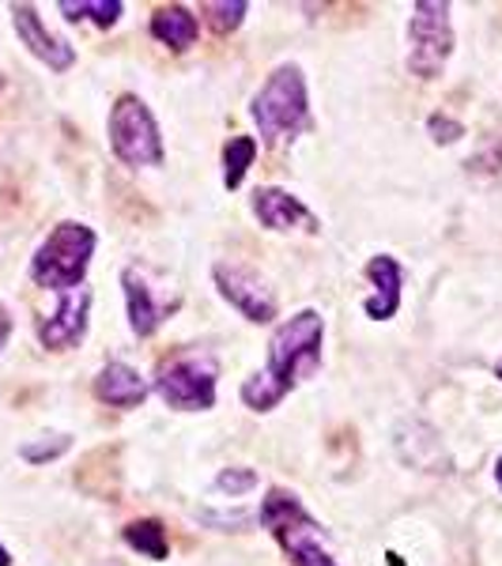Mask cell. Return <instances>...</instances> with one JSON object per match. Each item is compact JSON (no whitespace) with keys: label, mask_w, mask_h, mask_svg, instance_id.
<instances>
[{"label":"cell","mask_w":502,"mask_h":566,"mask_svg":"<svg viewBox=\"0 0 502 566\" xmlns=\"http://www.w3.org/2000/svg\"><path fill=\"white\" fill-rule=\"evenodd\" d=\"M322 340H325V317L317 310L287 317L269 340V367L253 378H245L242 400L253 412H272L280 400L303 378H314L322 370Z\"/></svg>","instance_id":"6da1fadb"},{"label":"cell","mask_w":502,"mask_h":566,"mask_svg":"<svg viewBox=\"0 0 502 566\" xmlns=\"http://www.w3.org/2000/svg\"><path fill=\"white\" fill-rule=\"evenodd\" d=\"M91 258H95V231L84 223H61V227H53L50 239L34 253L31 276L39 287H50L65 295V291L84 287Z\"/></svg>","instance_id":"7a4b0ae2"},{"label":"cell","mask_w":502,"mask_h":566,"mask_svg":"<svg viewBox=\"0 0 502 566\" xmlns=\"http://www.w3.org/2000/svg\"><path fill=\"white\" fill-rule=\"evenodd\" d=\"M250 114H253V122H258V129L269 144L303 133L306 122H310L303 72H299L295 65H280L269 80H264V87L258 91V95H253Z\"/></svg>","instance_id":"3957f363"},{"label":"cell","mask_w":502,"mask_h":566,"mask_svg":"<svg viewBox=\"0 0 502 566\" xmlns=\"http://www.w3.org/2000/svg\"><path fill=\"white\" fill-rule=\"evenodd\" d=\"M261 522L272 528L280 547L295 559V566H336L333 552L322 544V525L306 514V506L291 491L272 488L261 502Z\"/></svg>","instance_id":"277c9868"},{"label":"cell","mask_w":502,"mask_h":566,"mask_svg":"<svg viewBox=\"0 0 502 566\" xmlns=\"http://www.w3.org/2000/svg\"><path fill=\"white\" fill-rule=\"evenodd\" d=\"M109 148L125 167H159L163 136L144 98L122 95L109 109Z\"/></svg>","instance_id":"5b68a950"},{"label":"cell","mask_w":502,"mask_h":566,"mask_svg":"<svg viewBox=\"0 0 502 566\" xmlns=\"http://www.w3.org/2000/svg\"><path fill=\"white\" fill-rule=\"evenodd\" d=\"M408 69L419 80H438L453 53V23H450V4L442 0H419L408 20Z\"/></svg>","instance_id":"8992f818"},{"label":"cell","mask_w":502,"mask_h":566,"mask_svg":"<svg viewBox=\"0 0 502 566\" xmlns=\"http://www.w3.org/2000/svg\"><path fill=\"white\" fill-rule=\"evenodd\" d=\"M216 363L208 355L186 352L167 359L155 374V392L178 412H208L216 405Z\"/></svg>","instance_id":"52a82bcc"},{"label":"cell","mask_w":502,"mask_h":566,"mask_svg":"<svg viewBox=\"0 0 502 566\" xmlns=\"http://www.w3.org/2000/svg\"><path fill=\"white\" fill-rule=\"evenodd\" d=\"M216 287L242 317L250 322H272L276 317V298L264 287L258 272L242 269V264H216Z\"/></svg>","instance_id":"ba28073f"},{"label":"cell","mask_w":502,"mask_h":566,"mask_svg":"<svg viewBox=\"0 0 502 566\" xmlns=\"http://www.w3.org/2000/svg\"><path fill=\"white\" fill-rule=\"evenodd\" d=\"M87 314H91V287H76L61 295L53 317H45L39 325V340L53 352H65L72 344L84 340L87 333Z\"/></svg>","instance_id":"9c48e42d"},{"label":"cell","mask_w":502,"mask_h":566,"mask_svg":"<svg viewBox=\"0 0 502 566\" xmlns=\"http://www.w3.org/2000/svg\"><path fill=\"white\" fill-rule=\"evenodd\" d=\"M12 20H15V34H20V42L34 53V57L45 61V65H50L53 72L72 69V61H76L72 45L65 39H57V34L45 31V23L39 20V12H34L31 4H15L12 8Z\"/></svg>","instance_id":"30bf717a"},{"label":"cell","mask_w":502,"mask_h":566,"mask_svg":"<svg viewBox=\"0 0 502 566\" xmlns=\"http://www.w3.org/2000/svg\"><path fill=\"white\" fill-rule=\"evenodd\" d=\"M367 276L374 283V295L363 298V310H367L374 322H389L400 310V283H405V272H400L397 258L381 253V258H370Z\"/></svg>","instance_id":"8fae6325"},{"label":"cell","mask_w":502,"mask_h":566,"mask_svg":"<svg viewBox=\"0 0 502 566\" xmlns=\"http://www.w3.org/2000/svg\"><path fill=\"white\" fill-rule=\"evenodd\" d=\"M122 283H125V306H129V325L136 336H151L155 328L175 314V303H155L151 287L144 283V276L136 269H125Z\"/></svg>","instance_id":"7c38bea8"},{"label":"cell","mask_w":502,"mask_h":566,"mask_svg":"<svg viewBox=\"0 0 502 566\" xmlns=\"http://www.w3.org/2000/svg\"><path fill=\"white\" fill-rule=\"evenodd\" d=\"M95 397L109 408H140L144 397H148V381L129 363H106L95 374Z\"/></svg>","instance_id":"4fadbf2b"},{"label":"cell","mask_w":502,"mask_h":566,"mask_svg":"<svg viewBox=\"0 0 502 566\" xmlns=\"http://www.w3.org/2000/svg\"><path fill=\"white\" fill-rule=\"evenodd\" d=\"M253 216H258L269 231H291V227H299V223H314L303 200L276 186H264L253 193Z\"/></svg>","instance_id":"5bb4252c"},{"label":"cell","mask_w":502,"mask_h":566,"mask_svg":"<svg viewBox=\"0 0 502 566\" xmlns=\"http://www.w3.org/2000/svg\"><path fill=\"white\" fill-rule=\"evenodd\" d=\"M200 34V23L197 15L189 12V8L181 4H170V8H159V12L151 15V39L170 45V50H189V45L197 42Z\"/></svg>","instance_id":"9a60e30c"},{"label":"cell","mask_w":502,"mask_h":566,"mask_svg":"<svg viewBox=\"0 0 502 566\" xmlns=\"http://www.w3.org/2000/svg\"><path fill=\"white\" fill-rule=\"evenodd\" d=\"M125 544L133 547V552L148 555V559H167L170 555V544H167V528H163L155 517H144V522H133L125 525Z\"/></svg>","instance_id":"2e32d148"},{"label":"cell","mask_w":502,"mask_h":566,"mask_svg":"<svg viewBox=\"0 0 502 566\" xmlns=\"http://www.w3.org/2000/svg\"><path fill=\"white\" fill-rule=\"evenodd\" d=\"M253 159H258V140L253 136H231V144L223 148V186L239 189Z\"/></svg>","instance_id":"e0dca14e"},{"label":"cell","mask_w":502,"mask_h":566,"mask_svg":"<svg viewBox=\"0 0 502 566\" xmlns=\"http://www.w3.org/2000/svg\"><path fill=\"white\" fill-rule=\"evenodd\" d=\"M65 20H91L98 27H114L122 15V0H61Z\"/></svg>","instance_id":"ac0fdd59"},{"label":"cell","mask_w":502,"mask_h":566,"mask_svg":"<svg viewBox=\"0 0 502 566\" xmlns=\"http://www.w3.org/2000/svg\"><path fill=\"white\" fill-rule=\"evenodd\" d=\"M245 12H250V4H245V0H208V4H205L208 23H212L219 34L239 31Z\"/></svg>","instance_id":"d6986e66"},{"label":"cell","mask_w":502,"mask_h":566,"mask_svg":"<svg viewBox=\"0 0 502 566\" xmlns=\"http://www.w3.org/2000/svg\"><path fill=\"white\" fill-rule=\"evenodd\" d=\"M253 488H258V472L245 469V464H239V469H223L216 476V491H223V495H231V499L250 495Z\"/></svg>","instance_id":"ffe728a7"},{"label":"cell","mask_w":502,"mask_h":566,"mask_svg":"<svg viewBox=\"0 0 502 566\" xmlns=\"http://www.w3.org/2000/svg\"><path fill=\"white\" fill-rule=\"evenodd\" d=\"M65 450H69V438H65V434H53V442L23 446V458H27V461H50V458H61Z\"/></svg>","instance_id":"44dd1931"},{"label":"cell","mask_w":502,"mask_h":566,"mask_svg":"<svg viewBox=\"0 0 502 566\" xmlns=\"http://www.w3.org/2000/svg\"><path fill=\"white\" fill-rule=\"evenodd\" d=\"M431 133H435L438 144H453V140H461V136H464V125L450 122V117H442V114H435L431 117Z\"/></svg>","instance_id":"7402d4cb"},{"label":"cell","mask_w":502,"mask_h":566,"mask_svg":"<svg viewBox=\"0 0 502 566\" xmlns=\"http://www.w3.org/2000/svg\"><path fill=\"white\" fill-rule=\"evenodd\" d=\"M8 336H12V317H8V310L0 306V348H4Z\"/></svg>","instance_id":"603a6c76"},{"label":"cell","mask_w":502,"mask_h":566,"mask_svg":"<svg viewBox=\"0 0 502 566\" xmlns=\"http://www.w3.org/2000/svg\"><path fill=\"white\" fill-rule=\"evenodd\" d=\"M8 563H12V555H8V552H4V544H0V566H8Z\"/></svg>","instance_id":"cb8c5ba5"},{"label":"cell","mask_w":502,"mask_h":566,"mask_svg":"<svg viewBox=\"0 0 502 566\" xmlns=\"http://www.w3.org/2000/svg\"><path fill=\"white\" fill-rule=\"evenodd\" d=\"M495 480H499V488H502V458H499V464H495Z\"/></svg>","instance_id":"d4e9b609"},{"label":"cell","mask_w":502,"mask_h":566,"mask_svg":"<svg viewBox=\"0 0 502 566\" xmlns=\"http://www.w3.org/2000/svg\"><path fill=\"white\" fill-rule=\"evenodd\" d=\"M495 374H499V378H502V359H499V367H495Z\"/></svg>","instance_id":"484cf974"}]
</instances>
